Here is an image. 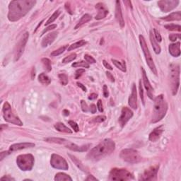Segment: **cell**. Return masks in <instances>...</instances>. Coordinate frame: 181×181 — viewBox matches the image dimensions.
I'll list each match as a JSON object with an SVG mask.
<instances>
[{
	"instance_id": "1",
	"label": "cell",
	"mask_w": 181,
	"mask_h": 181,
	"mask_svg": "<svg viewBox=\"0 0 181 181\" xmlns=\"http://www.w3.org/2000/svg\"><path fill=\"white\" fill-rule=\"evenodd\" d=\"M35 4L36 1L33 0L11 1L9 5V20L11 22L20 20L31 11Z\"/></svg>"
},
{
	"instance_id": "11",
	"label": "cell",
	"mask_w": 181,
	"mask_h": 181,
	"mask_svg": "<svg viewBox=\"0 0 181 181\" xmlns=\"http://www.w3.org/2000/svg\"><path fill=\"white\" fill-rule=\"evenodd\" d=\"M29 38V33L28 32H26L23 34L22 38H21L20 41L18 42V43L17 44L16 50H15V54H14V61L16 62L20 59L21 55H23L24 49H25L26 45L28 40Z\"/></svg>"
},
{
	"instance_id": "17",
	"label": "cell",
	"mask_w": 181,
	"mask_h": 181,
	"mask_svg": "<svg viewBox=\"0 0 181 181\" xmlns=\"http://www.w3.org/2000/svg\"><path fill=\"white\" fill-rule=\"evenodd\" d=\"M58 35V32L57 31H54L48 34L43 39L42 43H41V45L43 48H46L48 46H49L50 45H51L53 42L55 41V40L56 39V38Z\"/></svg>"
},
{
	"instance_id": "2",
	"label": "cell",
	"mask_w": 181,
	"mask_h": 181,
	"mask_svg": "<svg viewBox=\"0 0 181 181\" xmlns=\"http://www.w3.org/2000/svg\"><path fill=\"white\" fill-rule=\"evenodd\" d=\"M115 149V142L110 139H106L91 150L87 155V158L91 161H99L111 154Z\"/></svg>"
},
{
	"instance_id": "56",
	"label": "cell",
	"mask_w": 181,
	"mask_h": 181,
	"mask_svg": "<svg viewBox=\"0 0 181 181\" xmlns=\"http://www.w3.org/2000/svg\"><path fill=\"white\" fill-rule=\"evenodd\" d=\"M86 180L87 181H95V180H99L96 177H95L94 175H88V177L86 178Z\"/></svg>"
},
{
	"instance_id": "9",
	"label": "cell",
	"mask_w": 181,
	"mask_h": 181,
	"mask_svg": "<svg viewBox=\"0 0 181 181\" xmlns=\"http://www.w3.org/2000/svg\"><path fill=\"white\" fill-rule=\"evenodd\" d=\"M120 158L123 161L129 163H137L142 161V157L137 150L133 149H125L122 150L120 154Z\"/></svg>"
},
{
	"instance_id": "7",
	"label": "cell",
	"mask_w": 181,
	"mask_h": 181,
	"mask_svg": "<svg viewBox=\"0 0 181 181\" xmlns=\"http://www.w3.org/2000/svg\"><path fill=\"white\" fill-rule=\"evenodd\" d=\"M139 43H140L141 48H142L143 53H144V57H145L146 64H147V65L149 66L151 71L155 75H157V70H156V67L155 66L154 60L152 59V57H151V53H150L149 48H148L145 38H144V36L140 35L139 36Z\"/></svg>"
},
{
	"instance_id": "47",
	"label": "cell",
	"mask_w": 181,
	"mask_h": 181,
	"mask_svg": "<svg viewBox=\"0 0 181 181\" xmlns=\"http://www.w3.org/2000/svg\"><path fill=\"white\" fill-rule=\"evenodd\" d=\"M85 72V70H83V69H79V70H77L75 72V78L76 79H79V77L82 76L83 74Z\"/></svg>"
},
{
	"instance_id": "19",
	"label": "cell",
	"mask_w": 181,
	"mask_h": 181,
	"mask_svg": "<svg viewBox=\"0 0 181 181\" xmlns=\"http://www.w3.org/2000/svg\"><path fill=\"white\" fill-rule=\"evenodd\" d=\"M163 125H161V126L156 127L155 128L152 132H151L149 136V139L151 142H155L159 139L160 137H161V134L163 133Z\"/></svg>"
},
{
	"instance_id": "3",
	"label": "cell",
	"mask_w": 181,
	"mask_h": 181,
	"mask_svg": "<svg viewBox=\"0 0 181 181\" xmlns=\"http://www.w3.org/2000/svg\"><path fill=\"white\" fill-rule=\"evenodd\" d=\"M168 110V104L163 95H159L154 99V111H153L151 122L156 123L161 121L165 117Z\"/></svg>"
},
{
	"instance_id": "55",
	"label": "cell",
	"mask_w": 181,
	"mask_h": 181,
	"mask_svg": "<svg viewBox=\"0 0 181 181\" xmlns=\"http://www.w3.org/2000/svg\"><path fill=\"white\" fill-rule=\"evenodd\" d=\"M106 76H107V77H108V78L112 82H115L114 77H113V75H112V74L110 73V72H106Z\"/></svg>"
},
{
	"instance_id": "44",
	"label": "cell",
	"mask_w": 181,
	"mask_h": 181,
	"mask_svg": "<svg viewBox=\"0 0 181 181\" xmlns=\"http://www.w3.org/2000/svg\"><path fill=\"white\" fill-rule=\"evenodd\" d=\"M139 94H140V98L142 99V103L144 105V91H143V88L142 86V82L141 81L139 82Z\"/></svg>"
},
{
	"instance_id": "16",
	"label": "cell",
	"mask_w": 181,
	"mask_h": 181,
	"mask_svg": "<svg viewBox=\"0 0 181 181\" xmlns=\"http://www.w3.org/2000/svg\"><path fill=\"white\" fill-rule=\"evenodd\" d=\"M137 87L134 84H132V92L129 97L128 104L132 109H137Z\"/></svg>"
},
{
	"instance_id": "50",
	"label": "cell",
	"mask_w": 181,
	"mask_h": 181,
	"mask_svg": "<svg viewBox=\"0 0 181 181\" xmlns=\"http://www.w3.org/2000/svg\"><path fill=\"white\" fill-rule=\"evenodd\" d=\"M103 96H104L105 98H108V96H109V92H108V87H107L106 85L103 86Z\"/></svg>"
},
{
	"instance_id": "51",
	"label": "cell",
	"mask_w": 181,
	"mask_h": 181,
	"mask_svg": "<svg viewBox=\"0 0 181 181\" xmlns=\"http://www.w3.org/2000/svg\"><path fill=\"white\" fill-rule=\"evenodd\" d=\"M1 181H11V180H15L14 178L11 177L9 175H4V177H1Z\"/></svg>"
},
{
	"instance_id": "5",
	"label": "cell",
	"mask_w": 181,
	"mask_h": 181,
	"mask_svg": "<svg viewBox=\"0 0 181 181\" xmlns=\"http://www.w3.org/2000/svg\"><path fill=\"white\" fill-rule=\"evenodd\" d=\"M2 113L5 121L13 124V125H18V126L23 125V122L17 115H15V113L13 112V110H12L11 106L8 102L4 103L2 108Z\"/></svg>"
},
{
	"instance_id": "35",
	"label": "cell",
	"mask_w": 181,
	"mask_h": 181,
	"mask_svg": "<svg viewBox=\"0 0 181 181\" xmlns=\"http://www.w3.org/2000/svg\"><path fill=\"white\" fill-rule=\"evenodd\" d=\"M167 30L171 31H178L180 32L181 26L180 25H175V24H168L164 26Z\"/></svg>"
},
{
	"instance_id": "40",
	"label": "cell",
	"mask_w": 181,
	"mask_h": 181,
	"mask_svg": "<svg viewBox=\"0 0 181 181\" xmlns=\"http://www.w3.org/2000/svg\"><path fill=\"white\" fill-rule=\"evenodd\" d=\"M58 77H59L60 83L63 86H66L68 84V77H67L66 75H65V74H60Z\"/></svg>"
},
{
	"instance_id": "57",
	"label": "cell",
	"mask_w": 181,
	"mask_h": 181,
	"mask_svg": "<svg viewBox=\"0 0 181 181\" xmlns=\"http://www.w3.org/2000/svg\"><path fill=\"white\" fill-rule=\"evenodd\" d=\"M90 110H91V113H93V114L96 113V106H95L94 104H91V106H90Z\"/></svg>"
},
{
	"instance_id": "37",
	"label": "cell",
	"mask_w": 181,
	"mask_h": 181,
	"mask_svg": "<svg viewBox=\"0 0 181 181\" xmlns=\"http://www.w3.org/2000/svg\"><path fill=\"white\" fill-rule=\"evenodd\" d=\"M73 67H84V68H89V64L87 62L81 61L77 62H74L72 65Z\"/></svg>"
},
{
	"instance_id": "33",
	"label": "cell",
	"mask_w": 181,
	"mask_h": 181,
	"mask_svg": "<svg viewBox=\"0 0 181 181\" xmlns=\"http://www.w3.org/2000/svg\"><path fill=\"white\" fill-rule=\"evenodd\" d=\"M41 62H42L43 65L45 70L47 72H50L52 70V65L50 60L48 59V58H43V59L41 60Z\"/></svg>"
},
{
	"instance_id": "31",
	"label": "cell",
	"mask_w": 181,
	"mask_h": 181,
	"mask_svg": "<svg viewBox=\"0 0 181 181\" xmlns=\"http://www.w3.org/2000/svg\"><path fill=\"white\" fill-rule=\"evenodd\" d=\"M112 62H113V63L114 64L115 66L117 68H118L119 70H121L122 72H126L127 69H126V65H125V61H123L122 62H120L118 61V60L112 59Z\"/></svg>"
},
{
	"instance_id": "48",
	"label": "cell",
	"mask_w": 181,
	"mask_h": 181,
	"mask_svg": "<svg viewBox=\"0 0 181 181\" xmlns=\"http://www.w3.org/2000/svg\"><path fill=\"white\" fill-rule=\"evenodd\" d=\"M177 38H178V39L180 38V34H170V35H169L170 40H171L172 42H174V41H175Z\"/></svg>"
},
{
	"instance_id": "41",
	"label": "cell",
	"mask_w": 181,
	"mask_h": 181,
	"mask_svg": "<svg viewBox=\"0 0 181 181\" xmlns=\"http://www.w3.org/2000/svg\"><path fill=\"white\" fill-rule=\"evenodd\" d=\"M69 125H70V126L72 127V128L73 129L75 132H79V125H77V124L76 123L75 121H72V120H70V121H69Z\"/></svg>"
},
{
	"instance_id": "34",
	"label": "cell",
	"mask_w": 181,
	"mask_h": 181,
	"mask_svg": "<svg viewBox=\"0 0 181 181\" xmlns=\"http://www.w3.org/2000/svg\"><path fill=\"white\" fill-rule=\"evenodd\" d=\"M60 13H61L60 10H57V11H55L50 17L49 19L47 21V22L45 23V26H48L49 24H50L51 23H53V22H54L55 21L57 18V17L60 16Z\"/></svg>"
},
{
	"instance_id": "58",
	"label": "cell",
	"mask_w": 181,
	"mask_h": 181,
	"mask_svg": "<svg viewBox=\"0 0 181 181\" xmlns=\"http://www.w3.org/2000/svg\"><path fill=\"white\" fill-rule=\"evenodd\" d=\"M77 85H78V87H80L81 89H82L83 91H85V92H86V91H87V88L85 87V86L83 85L82 84H81V83H79V82H77Z\"/></svg>"
},
{
	"instance_id": "18",
	"label": "cell",
	"mask_w": 181,
	"mask_h": 181,
	"mask_svg": "<svg viewBox=\"0 0 181 181\" xmlns=\"http://www.w3.org/2000/svg\"><path fill=\"white\" fill-rule=\"evenodd\" d=\"M116 6H115V18L118 21V23L120 24V27L123 28L125 26V21H124L122 12L120 6V2L119 1H116Z\"/></svg>"
},
{
	"instance_id": "13",
	"label": "cell",
	"mask_w": 181,
	"mask_h": 181,
	"mask_svg": "<svg viewBox=\"0 0 181 181\" xmlns=\"http://www.w3.org/2000/svg\"><path fill=\"white\" fill-rule=\"evenodd\" d=\"M133 117V112L127 107H123L121 111V115L119 118L118 122L120 125V127H124L127 122Z\"/></svg>"
},
{
	"instance_id": "20",
	"label": "cell",
	"mask_w": 181,
	"mask_h": 181,
	"mask_svg": "<svg viewBox=\"0 0 181 181\" xmlns=\"http://www.w3.org/2000/svg\"><path fill=\"white\" fill-rule=\"evenodd\" d=\"M35 146V144L30 142H23V143H18V144H12L10 146L9 151H18V150H21L24 149H27V148H31Z\"/></svg>"
},
{
	"instance_id": "24",
	"label": "cell",
	"mask_w": 181,
	"mask_h": 181,
	"mask_svg": "<svg viewBox=\"0 0 181 181\" xmlns=\"http://www.w3.org/2000/svg\"><path fill=\"white\" fill-rule=\"evenodd\" d=\"M149 38H150V42H151V45H152V48H153V49H154L155 53H156V54H160V53H161V47L158 45L157 41H156V39H155L154 34H153V33L151 31H150Z\"/></svg>"
},
{
	"instance_id": "10",
	"label": "cell",
	"mask_w": 181,
	"mask_h": 181,
	"mask_svg": "<svg viewBox=\"0 0 181 181\" xmlns=\"http://www.w3.org/2000/svg\"><path fill=\"white\" fill-rule=\"evenodd\" d=\"M50 165L54 168L59 170H68L69 165L66 160L60 155L53 154L51 156Z\"/></svg>"
},
{
	"instance_id": "28",
	"label": "cell",
	"mask_w": 181,
	"mask_h": 181,
	"mask_svg": "<svg viewBox=\"0 0 181 181\" xmlns=\"http://www.w3.org/2000/svg\"><path fill=\"white\" fill-rule=\"evenodd\" d=\"M55 180L56 181H72V178L69 175L64 173H58L55 175Z\"/></svg>"
},
{
	"instance_id": "23",
	"label": "cell",
	"mask_w": 181,
	"mask_h": 181,
	"mask_svg": "<svg viewBox=\"0 0 181 181\" xmlns=\"http://www.w3.org/2000/svg\"><path fill=\"white\" fill-rule=\"evenodd\" d=\"M180 42H177L175 43H172L169 45L168 47V50H169V53L173 57H177L180 55Z\"/></svg>"
},
{
	"instance_id": "29",
	"label": "cell",
	"mask_w": 181,
	"mask_h": 181,
	"mask_svg": "<svg viewBox=\"0 0 181 181\" xmlns=\"http://www.w3.org/2000/svg\"><path fill=\"white\" fill-rule=\"evenodd\" d=\"M45 142L49 143H55V144H64V143L67 142L68 141L66 139H62V138H57V137H48L44 139Z\"/></svg>"
},
{
	"instance_id": "59",
	"label": "cell",
	"mask_w": 181,
	"mask_h": 181,
	"mask_svg": "<svg viewBox=\"0 0 181 181\" xmlns=\"http://www.w3.org/2000/svg\"><path fill=\"white\" fill-rule=\"evenodd\" d=\"M98 97V95L96 94H91L90 96H89V100H94V99H96V98Z\"/></svg>"
},
{
	"instance_id": "49",
	"label": "cell",
	"mask_w": 181,
	"mask_h": 181,
	"mask_svg": "<svg viewBox=\"0 0 181 181\" xmlns=\"http://www.w3.org/2000/svg\"><path fill=\"white\" fill-rule=\"evenodd\" d=\"M56 27H57L56 24H53V25L49 26H48L47 28H45L44 30L43 31L42 35H43V34H45V33H46V32L49 31H51V30H53V29L55 28H56Z\"/></svg>"
},
{
	"instance_id": "25",
	"label": "cell",
	"mask_w": 181,
	"mask_h": 181,
	"mask_svg": "<svg viewBox=\"0 0 181 181\" xmlns=\"http://www.w3.org/2000/svg\"><path fill=\"white\" fill-rule=\"evenodd\" d=\"M162 20L166 21H180L181 20V12L177 11L171 13L168 16L161 18Z\"/></svg>"
},
{
	"instance_id": "39",
	"label": "cell",
	"mask_w": 181,
	"mask_h": 181,
	"mask_svg": "<svg viewBox=\"0 0 181 181\" xmlns=\"http://www.w3.org/2000/svg\"><path fill=\"white\" fill-rule=\"evenodd\" d=\"M76 58H77V54L76 53H72V54L70 55L69 56L66 57H65L62 60V62L66 64V63H69L70 62L74 61Z\"/></svg>"
},
{
	"instance_id": "43",
	"label": "cell",
	"mask_w": 181,
	"mask_h": 181,
	"mask_svg": "<svg viewBox=\"0 0 181 181\" xmlns=\"http://www.w3.org/2000/svg\"><path fill=\"white\" fill-rule=\"evenodd\" d=\"M154 36L155 39H156V40L158 41V42H159V43L161 42V40H162L161 35V34L159 33V32H158V31L155 28L154 29Z\"/></svg>"
},
{
	"instance_id": "32",
	"label": "cell",
	"mask_w": 181,
	"mask_h": 181,
	"mask_svg": "<svg viewBox=\"0 0 181 181\" xmlns=\"http://www.w3.org/2000/svg\"><path fill=\"white\" fill-rule=\"evenodd\" d=\"M38 81L41 84H45V85H48V84H50L51 82L50 79L45 73H41L40 75L38 76Z\"/></svg>"
},
{
	"instance_id": "30",
	"label": "cell",
	"mask_w": 181,
	"mask_h": 181,
	"mask_svg": "<svg viewBox=\"0 0 181 181\" xmlns=\"http://www.w3.org/2000/svg\"><path fill=\"white\" fill-rule=\"evenodd\" d=\"M87 44V42H86L85 40H81L78 41V42L72 44L71 45H70V47L68 48V49H67V50L68 51H72L73 50L77 49V48L82 47V46L85 45Z\"/></svg>"
},
{
	"instance_id": "46",
	"label": "cell",
	"mask_w": 181,
	"mask_h": 181,
	"mask_svg": "<svg viewBox=\"0 0 181 181\" xmlns=\"http://www.w3.org/2000/svg\"><path fill=\"white\" fill-rule=\"evenodd\" d=\"M81 107H82V109L84 112H88L89 111V107L87 106V103H86V101H81Z\"/></svg>"
},
{
	"instance_id": "54",
	"label": "cell",
	"mask_w": 181,
	"mask_h": 181,
	"mask_svg": "<svg viewBox=\"0 0 181 181\" xmlns=\"http://www.w3.org/2000/svg\"><path fill=\"white\" fill-rule=\"evenodd\" d=\"M103 64L106 69H108V70H113V67H111V65H110V64H108V62H107L106 60H103Z\"/></svg>"
},
{
	"instance_id": "12",
	"label": "cell",
	"mask_w": 181,
	"mask_h": 181,
	"mask_svg": "<svg viewBox=\"0 0 181 181\" xmlns=\"http://www.w3.org/2000/svg\"><path fill=\"white\" fill-rule=\"evenodd\" d=\"M178 4V0H161L158 2V6L163 12H169L172 11L177 7Z\"/></svg>"
},
{
	"instance_id": "4",
	"label": "cell",
	"mask_w": 181,
	"mask_h": 181,
	"mask_svg": "<svg viewBox=\"0 0 181 181\" xmlns=\"http://www.w3.org/2000/svg\"><path fill=\"white\" fill-rule=\"evenodd\" d=\"M170 81L172 93L175 96L180 85V66L177 64L170 65Z\"/></svg>"
},
{
	"instance_id": "6",
	"label": "cell",
	"mask_w": 181,
	"mask_h": 181,
	"mask_svg": "<svg viewBox=\"0 0 181 181\" xmlns=\"http://www.w3.org/2000/svg\"><path fill=\"white\" fill-rule=\"evenodd\" d=\"M35 163L33 156L32 154H21L17 156L16 163L18 168L23 171L31 170Z\"/></svg>"
},
{
	"instance_id": "14",
	"label": "cell",
	"mask_w": 181,
	"mask_h": 181,
	"mask_svg": "<svg viewBox=\"0 0 181 181\" xmlns=\"http://www.w3.org/2000/svg\"><path fill=\"white\" fill-rule=\"evenodd\" d=\"M159 167L158 165L156 166H151L149 168L145 170L144 173L141 175L140 180H156V175Z\"/></svg>"
},
{
	"instance_id": "26",
	"label": "cell",
	"mask_w": 181,
	"mask_h": 181,
	"mask_svg": "<svg viewBox=\"0 0 181 181\" xmlns=\"http://www.w3.org/2000/svg\"><path fill=\"white\" fill-rule=\"evenodd\" d=\"M55 128L60 132H65V133H69V134L72 133V131L70 130V128H68L65 124L62 123V122H57V123L55 124Z\"/></svg>"
},
{
	"instance_id": "38",
	"label": "cell",
	"mask_w": 181,
	"mask_h": 181,
	"mask_svg": "<svg viewBox=\"0 0 181 181\" xmlns=\"http://www.w3.org/2000/svg\"><path fill=\"white\" fill-rule=\"evenodd\" d=\"M66 48H67V45H65V46H63V47L59 48V49L56 50H54L50 54V56L57 57V56H58V55L62 54L65 51V49H66Z\"/></svg>"
},
{
	"instance_id": "21",
	"label": "cell",
	"mask_w": 181,
	"mask_h": 181,
	"mask_svg": "<svg viewBox=\"0 0 181 181\" xmlns=\"http://www.w3.org/2000/svg\"><path fill=\"white\" fill-rule=\"evenodd\" d=\"M96 9H98V13L95 17L96 20H101L102 18H104L108 13V11L106 9L104 4H102V3H99V4H96Z\"/></svg>"
},
{
	"instance_id": "15",
	"label": "cell",
	"mask_w": 181,
	"mask_h": 181,
	"mask_svg": "<svg viewBox=\"0 0 181 181\" xmlns=\"http://www.w3.org/2000/svg\"><path fill=\"white\" fill-rule=\"evenodd\" d=\"M142 80L143 83H144V86L145 87L146 93H147L148 96L150 99H154V89L151 87V84H150L149 79H148L147 76H146L145 70H144V68L142 67Z\"/></svg>"
},
{
	"instance_id": "60",
	"label": "cell",
	"mask_w": 181,
	"mask_h": 181,
	"mask_svg": "<svg viewBox=\"0 0 181 181\" xmlns=\"http://www.w3.org/2000/svg\"><path fill=\"white\" fill-rule=\"evenodd\" d=\"M35 67H33L32 69V72H31V79H33L35 78Z\"/></svg>"
},
{
	"instance_id": "52",
	"label": "cell",
	"mask_w": 181,
	"mask_h": 181,
	"mask_svg": "<svg viewBox=\"0 0 181 181\" xmlns=\"http://www.w3.org/2000/svg\"><path fill=\"white\" fill-rule=\"evenodd\" d=\"M97 108L98 109L101 113H102L103 112V104H102V101H101V100H99L98 101L97 103Z\"/></svg>"
},
{
	"instance_id": "53",
	"label": "cell",
	"mask_w": 181,
	"mask_h": 181,
	"mask_svg": "<svg viewBox=\"0 0 181 181\" xmlns=\"http://www.w3.org/2000/svg\"><path fill=\"white\" fill-rule=\"evenodd\" d=\"M10 152L11 151H2V152H1V154H0V155H1V161H2L4 158L6 157V156H8L9 154H10Z\"/></svg>"
},
{
	"instance_id": "27",
	"label": "cell",
	"mask_w": 181,
	"mask_h": 181,
	"mask_svg": "<svg viewBox=\"0 0 181 181\" xmlns=\"http://www.w3.org/2000/svg\"><path fill=\"white\" fill-rule=\"evenodd\" d=\"M91 20V15L88 14V13H86V14H84V16L82 17V18H81L80 20H79V21L78 22V23L76 25V26L75 27V29L79 28H80L81 26H82L84 24H85L86 23H87V22L90 21Z\"/></svg>"
},
{
	"instance_id": "61",
	"label": "cell",
	"mask_w": 181,
	"mask_h": 181,
	"mask_svg": "<svg viewBox=\"0 0 181 181\" xmlns=\"http://www.w3.org/2000/svg\"><path fill=\"white\" fill-rule=\"evenodd\" d=\"M63 115H65V116H68L69 115H70V111L67 110H64L63 112H62Z\"/></svg>"
},
{
	"instance_id": "22",
	"label": "cell",
	"mask_w": 181,
	"mask_h": 181,
	"mask_svg": "<svg viewBox=\"0 0 181 181\" xmlns=\"http://www.w3.org/2000/svg\"><path fill=\"white\" fill-rule=\"evenodd\" d=\"M91 146V144H86V145L83 146H78L77 144H73V143H70L68 142V144H67L66 147L67 149L72 150L74 151H79V152H84V151H87L88 149H89V147Z\"/></svg>"
},
{
	"instance_id": "45",
	"label": "cell",
	"mask_w": 181,
	"mask_h": 181,
	"mask_svg": "<svg viewBox=\"0 0 181 181\" xmlns=\"http://www.w3.org/2000/svg\"><path fill=\"white\" fill-rule=\"evenodd\" d=\"M106 120V117L104 115H99L94 118V122H102Z\"/></svg>"
},
{
	"instance_id": "42",
	"label": "cell",
	"mask_w": 181,
	"mask_h": 181,
	"mask_svg": "<svg viewBox=\"0 0 181 181\" xmlns=\"http://www.w3.org/2000/svg\"><path fill=\"white\" fill-rule=\"evenodd\" d=\"M84 59H85L86 61H87L89 64H94L96 62V60H95L93 57H91L89 55H84Z\"/></svg>"
},
{
	"instance_id": "36",
	"label": "cell",
	"mask_w": 181,
	"mask_h": 181,
	"mask_svg": "<svg viewBox=\"0 0 181 181\" xmlns=\"http://www.w3.org/2000/svg\"><path fill=\"white\" fill-rule=\"evenodd\" d=\"M69 156H70V157L71 158L72 161L75 163L76 165H77V167H78V168H80L81 170H84V171H86V170H84V165H83V164L82 163V162H81L80 161H79V160L77 159V158H76L75 156H72V155H71V154H69Z\"/></svg>"
},
{
	"instance_id": "8",
	"label": "cell",
	"mask_w": 181,
	"mask_h": 181,
	"mask_svg": "<svg viewBox=\"0 0 181 181\" xmlns=\"http://www.w3.org/2000/svg\"><path fill=\"white\" fill-rule=\"evenodd\" d=\"M110 180H133L134 176L130 171L124 168H113L109 173Z\"/></svg>"
}]
</instances>
